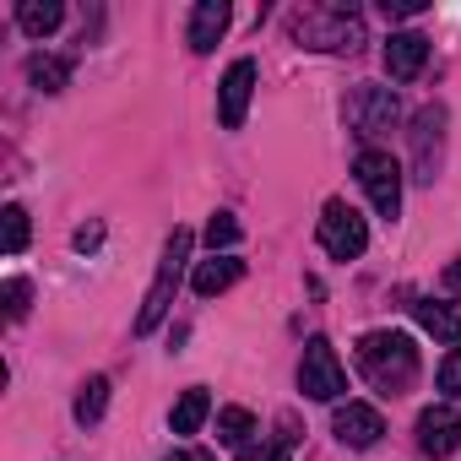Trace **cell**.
<instances>
[{
	"label": "cell",
	"instance_id": "cell-1",
	"mask_svg": "<svg viewBox=\"0 0 461 461\" xmlns=\"http://www.w3.org/2000/svg\"><path fill=\"white\" fill-rule=\"evenodd\" d=\"M358 369L380 396H402L418 380V348L402 331H369L358 342Z\"/></svg>",
	"mask_w": 461,
	"mask_h": 461
},
{
	"label": "cell",
	"instance_id": "cell-2",
	"mask_svg": "<svg viewBox=\"0 0 461 461\" xmlns=\"http://www.w3.org/2000/svg\"><path fill=\"white\" fill-rule=\"evenodd\" d=\"M185 261H190V228H174V240H168V250H163V261H158V277H152V288H147V299H141L136 337L158 331V321L168 315V304H174V294H179V277H185Z\"/></svg>",
	"mask_w": 461,
	"mask_h": 461
},
{
	"label": "cell",
	"instance_id": "cell-3",
	"mask_svg": "<svg viewBox=\"0 0 461 461\" xmlns=\"http://www.w3.org/2000/svg\"><path fill=\"white\" fill-rule=\"evenodd\" d=\"M294 39L304 50H348L353 55L364 44V23L348 6H315V12H299L294 17Z\"/></svg>",
	"mask_w": 461,
	"mask_h": 461
},
{
	"label": "cell",
	"instance_id": "cell-4",
	"mask_svg": "<svg viewBox=\"0 0 461 461\" xmlns=\"http://www.w3.org/2000/svg\"><path fill=\"white\" fill-rule=\"evenodd\" d=\"M299 391H304L310 402H337V396L348 391V369H342V358H337V348H331L326 337H310V342H304Z\"/></svg>",
	"mask_w": 461,
	"mask_h": 461
},
{
	"label": "cell",
	"instance_id": "cell-5",
	"mask_svg": "<svg viewBox=\"0 0 461 461\" xmlns=\"http://www.w3.org/2000/svg\"><path fill=\"white\" fill-rule=\"evenodd\" d=\"M353 168H358V185H364L369 206H375L380 217H396V212H402V163H396L391 152H380V147H364Z\"/></svg>",
	"mask_w": 461,
	"mask_h": 461
},
{
	"label": "cell",
	"instance_id": "cell-6",
	"mask_svg": "<svg viewBox=\"0 0 461 461\" xmlns=\"http://www.w3.org/2000/svg\"><path fill=\"white\" fill-rule=\"evenodd\" d=\"M321 250L331 261H358L369 250V228H364V217L348 201H326V212H321Z\"/></svg>",
	"mask_w": 461,
	"mask_h": 461
},
{
	"label": "cell",
	"instance_id": "cell-7",
	"mask_svg": "<svg viewBox=\"0 0 461 461\" xmlns=\"http://www.w3.org/2000/svg\"><path fill=\"white\" fill-rule=\"evenodd\" d=\"M445 104H423L418 109V120H412V179H423V185H434L439 179V163H445Z\"/></svg>",
	"mask_w": 461,
	"mask_h": 461
},
{
	"label": "cell",
	"instance_id": "cell-8",
	"mask_svg": "<svg viewBox=\"0 0 461 461\" xmlns=\"http://www.w3.org/2000/svg\"><path fill=\"white\" fill-rule=\"evenodd\" d=\"M250 93H256V60H234L222 71V87H217V120L228 131H240L245 114H250Z\"/></svg>",
	"mask_w": 461,
	"mask_h": 461
},
{
	"label": "cell",
	"instance_id": "cell-9",
	"mask_svg": "<svg viewBox=\"0 0 461 461\" xmlns=\"http://www.w3.org/2000/svg\"><path fill=\"white\" fill-rule=\"evenodd\" d=\"M396 114H402V104H396L391 87H358L353 104H348V120H353L358 136H380V131H391Z\"/></svg>",
	"mask_w": 461,
	"mask_h": 461
},
{
	"label": "cell",
	"instance_id": "cell-10",
	"mask_svg": "<svg viewBox=\"0 0 461 461\" xmlns=\"http://www.w3.org/2000/svg\"><path fill=\"white\" fill-rule=\"evenodd\" d=\"M331 434H337L342 445H353V450H369V445H380L385 418H380L369 402H342L337 418H331Z\"/></svg>",
	"mask_w": 461,
	"mask_h": 461
},
{
	"label": "cell",
	"instance_id": "cell-11",
	"mask_svg": "<svg viewBox=\"0 0 461 461\" xmlns=\"http://www.w3.org/2000/svg\"><path fill=\"white\" fill-rule=\"evenodd\" d=\"M418 450L434 456V461L461 450V418H456V407H423L418 412Z\"/></svg>",
	"mask_w": 461,
	"mask_h": 461
},
{
	"label": "cell",
	"instance_id": "cell-12",
	"mask_svg": "<svg viewBox=\"0 0 461 461\" xmlns=\"http://www.w3.org/2000/svg\"><path fill=\"white\" fill-rule=\"evenodd\" d=\"M423 60H429V39L423 33H391L385 39V71L396 82H412L423 71Z\"/></svg>",
	"mask_w": 461,
	"mask_h": 461
},
{
	"label": "cell",
	"instance_id": "cell-13",
	"mask_svg": "<svg viewBox=\"0 0 461 461\" xmlns=\"http://www.w3.org/2000/svg\"><path fill=\"white\" fill-rule=\"evenodd\" d=\"M228 17H234V12H228L222 0H201V6L190 12V50H195V55H212L217 39L228 33Z\"/></svg>",
	"mask_w": 461,
	"mask_h": 461
},
{
	"label": "cell",
	"instance_id": "cell-14",
	"mask_svg": "<svg viewBox=\"0 0 461 461\" xmlns=\"http://www.w3.org/2000/svg\"><path fill=\"white\" fill-rule=\"evenodd\" d=\"M412 315H418V326H423L429 337H439V342H461V304H456V299H418Z\"/></svg>",
	"mask_w": 461,
	"mask_h": 461
},
{
	"label": "cell",
	"instance_id": "cell-15",
	"mask_svg": "<svg viewBox=\"0 0 461 461\" xmlns=\"http://www.w3.org/2000/svg\"><path fill=\"white\" fill-rule=\"evenodd\" d=\"M245 277V261H234V256H212V261H201L195 267V277H190V288L201 294V299H217V294H228Z\"/></svg>",
	"mask_w": 461,
	"mask_h": 461
},
{
	"label": "cell",
	"instance_id": "cell-16",
	"mask_svg": "<svg viewBox=\"0 0 461 461\" xmlns=\"http://www.w3.org/2000/svg\"><path fill=\"white\" fill-rule=\"evenodd\" d=\"M60 23H66V6H60V0H23V6H17V28L33 33V39L55 33Z\"/></svg>",
	"mask_w": 461,
	"mask_h": 461
},
{
	"label": "cell",
	"instance_id": "cell-17",
	"mask_svg": "<svg viewBox=\"0 0 461 461\" xmlns=\"http://www.w3.org/2000/svg\"><path fill=\"white\" fill-rule=\"evenodd\" d=\"M28 82H33L39 93H60V87L71 82V60H60V55H33V60H28Z\"/></svg>",
	"mask_w": 461,
	"mask_h": 461
},
{
	"label": "cell",
	"instance_id": "cell-18",
	"mask_svg": "<svg viewBox=\"0 0 461 461\" xmlns=\"http://www.w3.org/2000/svg\"><path fill=\"white\" fill-rule=\"evenodd\" d=\"M206 412H212V396L195 385V391H185V396L174 402V418H168V423H174V434H195V429L206 423Z\"/></svg>",
	"mask_w": 461,
	"mask_h": 461
},
{
	"label": "cell",
	"instance_id": "cell-19",
	"mask_svg": "<svg viewBox=\"0 0 461 461\" xmlns=\"http://www.w3.org/2000/svg\"><path fill=\"white\" fill-rule=\"evenodd\" d=\"M250 434H256V412L250 407H222L217 412V439L222 445H245Z\"/></svg>",
	"mask_w": 461,
	"mask_h": 461
},
{
	"label": "cell",
	"instance_id": "cell-20",
	"mask_svg": "<svg viewBox=\"0 0 461 461\" xmlns=\"http://www.w3.org/2000/svg\"><path fill=\"white\" fill-rule=\"evenodd\" d=\"M104 407H109V380H104V375H93V380L82 385V396H77V423H98V418H104Z\"/></svg>",
	"mask_w": 461,
	"mask_h": 461
},
{
	"label": "cell",
	"instance_id": "cell-21",
	"mask_svg": "<svg viewBox=\"0 0 461 461\" xmlns=\"http://www.w3.org/2000/svg\"><path fill=\"white\" fill-rule=\"evenodd\" d=\"M0 245H6V256H17L28 245V212L23 206H6L0 212Z\"/></svg>",
	"mask_w": 461,
	"mask_h": 461
},
{
	"label": "cell",
	"instance_id": "cell-22",
	"mask_svg": "<svg viewBox=\"0 0 461 461\" xmlns=\"http://www.w3.org/2000/svg\"><path fill=\"white\" fill-rule=\"evenodd\" d=\"M206 245H212V256L228 250V245H240V222L228 217V212H212V217H206Z\"/></svg>",
	"mask_w": 461,
	"mask_h": 461
},
{
	"label": "cell",
	"instance_id": "cell-23",
	"mask_svg": "<svg viewBox=\"0 0 461 461\" xmlns=\"http://www.w3.org/2000/svg\"><path fill=\"white\" fill-rule=\"evenodd\" d=\"M439 391H445V396H461V348L445 353V364H439Z\"/></svg>",
	"mask_w": 461,
	"mask_h": 461
},
{
	"label": "cell",
	"instance_id": "cell-24",
	"mask_svg": "<svg viewBox=\"0 0 461 461\" xmlns=\"http://www.w3.org/2000/svg\"><path fill=\"white\" fill-rule=\"evenodd\" d=\"M28 299H33V288H28L23 277H12V283H6V315L23 321V315H28Z\"/></svg>",
	"mask_w": 461,
	"mask_h": 461
},
{
	"label": "cell",
	"instance_id": "cell-25",
	"mask_svg": "<svg viewBox=\"0 0 461 461\" xmlns=\"http://www.w3.org/2000/svg\"><path fill=\"white\" fill-rule=\"evenodd\" d=\"M256 461H294V434H288V423H283V434H277V439H272Z\"/></svg>",
	"mask_w": 461,
	"mask_h": 461
},
{
	"label": "cell",
	"instance_id": "cell-26",
	"mask_svg": "<svg viewBox=\"0 0 461 461\" xmlns=\"http://www.w3.org/2000/svg\"><path fill=\"white\" fill-rule=\"evenodd\" d=\"M380 12H385V17H418L423 0H380Z\"/></svg>",
	"mask_w": 461,
	"mask_h": 461
},
{
	"label": "cell",
	"instance_id": "cell-27",
	"mask_svg": "<svg viewBox=\"0 0 461 461\" xmlns=\"http://www.w3.org/2000/svg\"><path fill=\"white\" fill-rule=\"evenodd\" d=\"M98 240H104V228H98V222H87V228H77V250H93Z\"/></svg>",
	"mask_w": 461,
	"mask_h": 461
},
{
	"label": "cell",
	"instance_id": "cell-28",
	"mask_svg": "<svg viewBox=\"0 0 461 461\" xmlns=\"http://www.w3.org/2000/svg\"><path fill=\"white\" fill-rule=\"evenodd\" d=\"M163 461H212V450H168Z\"/></svg>",
	"mask_w": 461,
	"mask_h": 461
}]
</instances>
